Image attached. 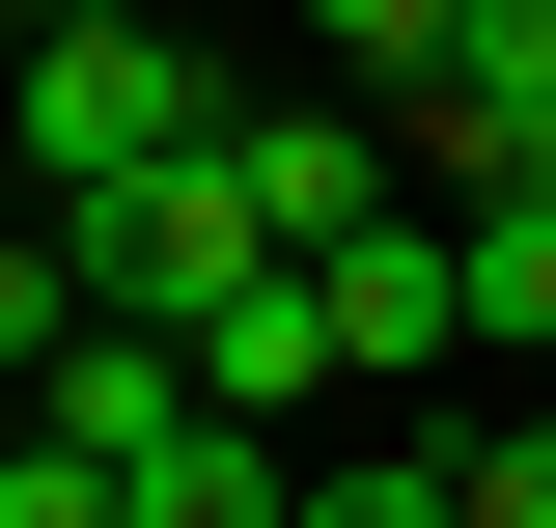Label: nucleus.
<instances>
[{"mask_svg": "<svg viewBox=\"0 0 556 528\" xmlns=\"http://www.w3.org/2000/svg\"><path fill=\"white\" fill-rule=\"evenodd\" d=\"M0 528H139V501H112L84 445H0Z\"/></svg>", "mask_w": 556, "mask_h": 528, "instance_id": "nucleus-13", "label": "nucleus"}, {"mask_svg": "<svg viewBox=\"0 0 556 528\" xmlns=\"http://www.w3.org/2000/svg\"><path fill=\"white\" fill-rule=\"evenodd\" d=\"M306 390H334V306H306V251H278L251 306L195 334V417H306Z\"/></svg>", "mask_w": 556, "mask_h": 528, "instance_id": "nucleus-7", "label": "nucleus"}, {"mask_svg": "<svg viewBox=\"0 0 556 528\" xmlns=\"http://www.w3.org/2000/svg\"><path fill=\"white\" fill-rule=\"evenodd\" d=\"M390 167H445V223H473V196H556V0H473V56L390 112Z\"/></svg>", "mask_w": 556, "mask_h": 528, "instance_id": "nucleus-3", "label": "nucleus"}, {"mask_svg": "<svg viewBox=\"0 0 556 528\" xmlns=\"http://www.w3.org/2000/svg\"><path fill=\"white\" fill-rule=\"evenodd\" d=\"M28 445H84V473H139V445H195V334H84L56 390H28Z\"/></svg>", "mask_w": 556, "mask_h": 528, "instance_id": "nucleus-6", "label": "nucleus"}, {"mask_svg": "<svg viewBox=\"0 0 556 528\" xmlns=\"http://www.w3.org/2000/svg\"><path fill=\"white\" fill-rule=\"evenodd\" d=\"M445 251H473V362H556V196H473Z\"/></svg>", "mask_w": 556, "mask_h": 528, "instance_id": "nucleus-9", "label": "nucleus"}, {"mask_svg": "<svg viewBox=\"0 0 556 528\" xmlns=\"http://www.w3.org/2000/svg\"><path fill=\"white\" fill-rule=\"evenodd\" d=\"M306 56H334V84H362V112H417V84L473 56V0H306Z\"/></svg>", "mask_w": 556, "mask_h": 528, "instance_id": "nucleus-10", "label": "nucleus"}, {"mask_svg": "<svg viewBox=\"0 0 556 528\" xmlns=\"http://www.w3.org/2000/svg\"><path fill=\"white\" fill-rule=\"evenodd\" d=\"M445 501H473V528H556V390H501V417H445Z\"/></svg>", "mask_w": 556, "mask_h": 528, "instance_id": "nucleus-11", "label": "nucleus"}, {"mask_svg": "<svg viewBox=\"0 0 556 528\" xmlns=\"http://www.w3.org/2000/svg\"><path fill=\"white\" fill-rule=\"evenodd\" d=\"M56 251H84V306H112V334H223V306L278 278V223H251V139H195V167H139V196H84Z\"/></svg>", "mask_w": 556, "mask_h": 528, "instance_id": "nucleus-2", "label": "nucleus"}, {"mask_svg": "<svg viewBox=\"0 0 556 528\" xmlns=\"http://www.w3.org/2000/svg\"><path fill=\"white\" fill-rule=\"evenodd\" d=\"M306 306H334V390H362V362H473V251H445V196L362 223V251H306Z\"/></svg>", "mask_w": 556, "mask_h": 528, "instance_id": "nucleus-4", "label": "nucleus"}, {"mask_svg": "<svg viewBox=\"0 0 556 528\" xmlns=\"http://www.w3.org/2000/svg\"><path fill=\"white\" fill-rule=\"evenodd\" d=\"M0 223H28V167H0Z\"/></svg>", "mask_w": 556, "mask_h": 528, "instance_id": "nucleus-15", "label": "nucleus"}, {"mask_svg": "<svg viewBox=\"0 0 556 528\" xmlns=\"http://www.w3.org/2000/svg\"><path fill=\"white\" fill-rule=\"evenodd\" d=\"M112 501H139V528H306V501H278V417H195V445H139Z\"/></svg>", "mask_w": 556, "mask_h": 528, "instance_id": "nucleus-8", "label": "nucleus"}, {"mask_svg": "<svg viewBox=\"0 0 556 528\" xmlns=\"http://www.w3.org/2000/svg\"><path fill=\"white\" fill-rule=\"evenodd\" d=\"M195 139H223V84L167 56V28H28V56H0V167H28V223L139 196V167H195Z\"/></svg>", "mask_w": 556, "mask_h": 528, "instance_id": "nucleus-1", "label": "nucleus"}, {"mask_svg": "<svg viewBox=\"0 0 556 528\" xmlns=\"http://www.w3.org/2000/svg\"><path fill=\"white\" fill-rule=\"evenodd\" d=\"M306 528H473V501H445V445H362V473H306Z\"/></svg>", "mask_w": 556, "mask_h": 528, "instance_id": "nucleus-12", "label": "nucleus"}, {"mask_svg": "<svg viewBox=\"0 0 556 528\" xmlns=\"http://www.w3.org/2000/svg\"><path fill=\"white\" fill-rule=\"evenodd\" d=\"M28 28H167V0H0V56H28Z\"/></svg>", "mask_w": 556, "mask_h": 528, "instance_id": "nucleus-14", "label": "nucleus"}, {"mask_svg": "<svg viewBox=\"0 0 556 528\" xmlns=\"http://www.w3.org/2000/svg\"><path fill=\"white\" fill-rule=\"evenodd\" d=\"M223 139H251V223H278V251H362V223H417L390 112H223Z\"/></svg>", "mask_w": 556, "mask_h": 528, "instance_id": "nucleus-5", "label": "nucleus"}]
</instances>
